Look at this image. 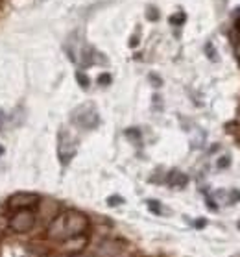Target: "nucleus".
Masks as SVG:
<instances>
[{
  "label": "nucleus",
  "instance_id": "obj_1",
  "mask_svg": "<svg viewBox=\"0 0 240 257\" xmlns=\"http://www.w3.org/2000/svg\"><path fill=\"white\" fill-rule=\"evenodd\" d=\"M89 229V216L78 209H67L50 222L48 237L56 240H71Z\"/></svg>",
  "mask_w": 240,
  "mask_h": 257
},
{
  "label": "nucleus",
  "instance_id": "obj_2",
  "mask_svg": "<svg viewBox=\"0 0 240 257\" xmlns=\"http://www.w3.org/2000/svg\"><path fill=\"white\" fill-rule=\"evenodd\" d=\"M72 122L83 130H93L100 122L98 111L94 109V105L91 102H87V104L80 105L72 111Z\"/></svg>",
  "mask_w": 240,
  "mask_h": 257
},
{
  "label": "nucleus",
  "instance_id": "obj_3",
  "mask_svg": "<svg viewBox=\"0 0 240 257\" xmlns=\"http://www.w3.org/2000/svg\"><path fill=\"white\" fill-rule=\"evenodd\" d=\"M8 226L15 233H28L36 226V213L34 209H17L12 215Z\"/></svg>",
  "mask_w": 240,
  "mask_h": 257
},
{
  "label": "nucleus",
  "instance_id": "obj_4",
  "mask_svg": "<svg viewBox=\"0 0 240 257\" xmlns=\"http://www.w3.org/2000/svg\"><path fill=\"white\" fill-rule=\"evenodd\" d=\"M78 152V137L67 132V130H61L59 132V143H58V156L61 159V163L67 165L71 161Z\"/></svg>",
  "mask_w": 240,
  "mask_h": 257
},
{
  "label": "nucleus",
  "instance_id": "obj_5",
  "mask_svg": "<svg viewBox=\"0 0 240 257\" xmlns=\"http://www.w3.org/2000/svg\"><path fill=\"white\" fill-rule=\"evenodd\" d=\"M41 202L39 194L36 193H15L8 198V207L13 211L17 209H34Z\"/></svg>",
  "mask_w": 240,
  "mask_h": 257
},
{
  "label": "nucleus",
  "instance_id": "obj_6",
  "mask_svg": "<svg viewBox=\"0 0 240 257\" xmlns=\"http://www.w3.org/2000/svg\"><path fill=\"white\" fill-rule=\"evenodd\" d=\"M124 251V242L118 239H106L98 246L94 257H120Z\"/></svg>",
  "mask_w": 240,
  "mask_h": 257
},
{
  "label": "nucleus",
  "instance_id": "obj_7",
  "mask_svg": "<svg viewBox=\"0 0 240 257\" xmlns=\"http://www.w3.org/2000/svg\"><path fill=\"white\" fill-rule=\"evenodd\" d=\"M188 178L183 172H179V170H174V172H170V178H168V183L172 185V187H185L187 185Z\"/></svg>",
  "mask_w": 240,
  "mask_h": 257
},
{
  "label": "nucleus",
  "instance_id": "obj_8",
  "mask_svg": "<svg viewBox=\"0 0 240 257\" xmlns=\"http://www.w3.org/2000/svg\"><path fill=\"white\" fill-rule=\"evenodd\" d=\"M76 80H78V83H80V85H82L83 89L89 87V78L85 76L83 72H78V74H76Z\"/></svg>",
  "mask_w": 240,
  "mask_h": 257
},
{
  "label": "nucleus",
  "instance_id": "obj_9",
  "mask_svg": "<svg viewBox=\"0 0 240 257\" xmlns=\"http://www.w3.org/2000/svg\"><path fill=\"white\" fill-rule=\"evenodd\" d=\"M148 19H150V21H157L159 19V13H157V10H155V8H148Z\"/></svg>",
  "mask_w": 240,
  "mask_h": 257
},
{
  "label": "nucleus",
  "instance_id": "obj_10",
  "mask_svg": "<svg viewBox=\"0 0 240 257\" xmlns=\"http://www.w3.org/2000/svg\"><path fill=\"white\" fill-rule=\"evenodd\" d=\"M170 23H172V24H181V23H185V15H183V13H177L176 17H170Z\"/></svg>",
  "mask_w": 240,
  "mask_h": 257
},
{
  "label": "nucleus",
  "instance_id": "obj_11",
  "mask_svg": "<svg viewBox=\"0 0 240 257\" xmlns=\"http://www.w3.org/2000/svg\"><path fill=\"white\" fill-rule=\"evenodd\" d=\"M98 83L100 85H109V83H111V76H109V74H102V76L98 78Z\"/></svg>",
  "mask_w": 240,
  "mask_h": 257
},
{
  "label": "nucleus",
  "instance_id": "obj_12",
  "mask_svg": "<svg viewBox=\"0 0 240 257\" xmlns=\"http://www.w3.org/2000/svg\"><path fill=\"white\" fill-rule=\"evenodd\" d=\"M205 50H207V54H209V58H211L212 61H216V52L212 50V45H211V43H207V47H205Z\"/></svg>",
  "mask_w": 240,
  "mask_h": 257
},
{
  "label": "nucleus",
  "instance_id": "obj_13",
  "mask_svg": "<svg viewBox=\"0 0 240 257\" xmlns=\"http://www.w3.org/2000/svg\"><path fill=\"white\" fill-rule=\"evenodd\" d=\"M225 167H229V158L225 156V158L218 159V169H225Z\"/></svg>",
  "mask_w": 240,
  "mask_h": 257
},
{
  "label": "nucleus",
  "instance_id": "obj_14",
  "mask_svg": "<svg viewBox=\"0 0 240 257\" xmlns=\"http://www.w3.org/2000/svg\"><path fill=\"white\" fill-rule=\"evenodd\" d=\"M69 257H94V255H93V253H87V251L80 250V251H76V253H71Z\"/></svg>",
  "mask_w": 240,
  "mask_h": 257
},
{
  "label": "nucleus",
  "instance_id": "obj_15",
  "mask_svg": "<svg viewBox=\"0 0 240 257\" xmlns=\"http://www.w3.org/2000/svg\"><path fill=\"white\" fill-rule=\"evenodd\" d=\"M148 204L152 205V211H155V213H161V209H159V207H163V205L159 204V202H153V200H150Z\"/></svg>",
  "mask_w": 240,
  "mask_h": 257
},
{
  "label": "nucleus",
  "instance_id": "obj_16",
  "mask_svg": "<svg viewBox=\"0 0 240 257\" xmlns=\"http://www.w3.org/2000/svg\"><path fill=\"white\" fill-rule=\"evenodd\" d=\"M107 202H109V205H115V204H122L124 200L120 198V196H111V198L107 200Z\"/></svg>",
  "mask_w": 240,
  "mask_h": 257
},
{
  "label": "nucleus",
  "instance_id": "obj_17",
  "mask_svg": "<svg viewBox=\"0 0 240 257\" xmlns=\"http://www.w3.org/2000/svg\"><path fill=\"white\" fill-rule=\"evenodd\" d=\"M137 43H139V35H133L131 41H129V47H137Z\"/></svg>",
  "mask_w": 240,
  "mask_h": 257
},
{
  "label": "nucleus",
  "instance_id": "obj_18",
  "mask_svg": "<svg viewBox=\"0 0 240 257\" xmlns=\"http://www.w3.org/2000/svg\"><path fill=\"white\" fill-rule=\"evenodd\" d=\"M2 152H4V150H2V146H0V154H2Z\"/></svg>",
  "mask_w": 240,
  "mask_h": 257
},
{
  "label": "nucleus",
  "instance_id": "obj_19",
  "mask_svg": "<svg viewBox=\"0 0 240 257\" xmlns=\"http://www.w3.org/2000/svg\"><path fill=\"white\" fill-rule=\"evenodd\" d=\"M238 229H240V220H238Z\"/></svg>",
  "mask_w": 240,
  "mask_h": 257
}]
</instances>
